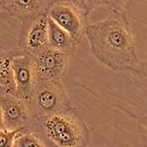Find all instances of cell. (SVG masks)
<instances>
[{"instance_id": "cell-1", "label": "cell", "mask_w": 147, "mask_h": 147, "mask_svg": "<svg viewBox=\"0 0 147 147\" xmlns=\"http://www.w3.org/2000/svg\"><path fill=\"white\" fill-rule=\"evenodd\" d=\"M85 34L92 54L100 63L117 72H134L139 65L135 43L122 12L111 11L104 20L88 22Z\"/></svg>"}, {"instance_id": "cell-2", "label": "cell", "mask_w": 147, "mask_h": 147, "mask_svg": "<svg viewBox=\"0 0 147 147\" xmlns=\"http://www.w3.org/2000/svg\"><path fill=\"white\" fill-rule=\"evenodd\" d=\"M53 147H84L88 130L78 115L69 109L34 119Z\"/></svg>"}, {"instance_id": "cell-3", "label": "cell", "mask_w": 147, "mask_h": 147, "mask_svg": "<svg viewBox=\"0 0 147 147\" xmlns=\"http://www.w3.org/2000/svg\"><path fill=\"white\" fill-rule=\"evenodd\" d=\"M29 105L32 118H40L69 109L67 96L61 82L37 80Z\"/></svg>"}, {"instance_id": "cell-4", "label": "cell", "mask_w": 147, "mask_h": 147, "mask_svg": "<svg viewBox=\"0 0 147 147\" xmlns=\"http://www.w3.org/2000/svg\"><path fill=\"white\" fill-rule=\"evenodd\" d=\"M49 16L45 13L22 21L20 48L31 57H37L49 47Z\"/></svg>"}, {"instance_id": "cell-5", "label": "cell", "mask_w": 147, "mask_h": 147, "mask_svg": "<svg viewBox=\"0 0 147 147\" xmlns=\"http://www.w3.org/2000/svg\"><path fill=\"white\" fill-rule=\"evenodd\" d=\"M48 16L78 44L86 32L88 20H86L75 6L69 1L64 0L52 5L48 12Z\"/></svg>"}, {"instance_id": "cell-6", "label": "cell", "mask_w": 147, "mask_h": 147, "mask_svg": "<svg viewBox=\"0 0 147 147\" xmlns=\"http://www.w3.org/2000/svg\"><path fill=\"white\" fill-rule=\"evenodd\" d=\"M16 82V97L30 101L37 83L34 57L20 51L12 60Z\"/></svg>"}, {"instance_id": "cell-7", "label": "cell", "mask_w": 147, "mask_h": 147, "mask_svg": "<svg viewBox=\"0 0 147 147\" xmlns=\"http://www.w3.org/2000/svg\"><path fill=\"white\" fill-rule=\"evenodd\" d=\"M1 128L14 130L25 129L32 113L28 101L13 95H1Z\"/></svg>"}, {"instance_id": "cell-8", "label": "cell", "mask_w": 147, "mask_h": 147, "mask_svg": "<svg viewBox=\"0 0 147 147\" xmlns=\"http://www.w3.org/2000/svg\"><path fill=\"white\" fill-rule=\"evenodd\" d=\"M69 55L67 52L48 47L34 57L37 79L61 82L67 71Z\"/></svg>"}, {"instance_id": "cell-9", "label": "cell", "mask_w": 147, "mask_h": 147, "mask_svg": "<svg viewBox=\"0 0 147 147\" xmlns=\"http://www.w3.org/2000/svg\"><path fill=\"white\" fill-rule=\"evenodd\" d=\"M51 0H1V9L22 21L48 13Z\"/></svg>"}, {"instance_id": "cell-10", "label": "cell", "mask_w": 147, "mask_h": 147, "mask_svg": "<svg viewBox=\"0 0 147 147\" xmlns=\"http://www.w3.org/2000/svg\"><path fill=\"white\" fill-rule=\"evenodd\" d=\"M18 51H10L1 54V57H0L1 95L16 96V82H15L14 72L12 66V60Z\"/></svg>"}, {"instance_id": "cell-11", "label": "cell", "mask_w": 147, "mask_h": 147, "mask_svg": "<svg viewBox=\"0 0 147 147\" xmlns=\"http://www.w3.org/2000/svg\"><path fill=\"white\" fill-rule=\"evenodd\" d=\"M49 47L71 54L78 44L67 32L49 17Z\"/></svg>"}, {"instance_id": "cell-12", "label": "cell", "mask_w": 147, "mask_h": 147, "mask_svg": "<svg viewBox=\"0 0 147 147\" xmlns=\"http://www.w3.org/2000/svg\"><path fill=\"white\" fill-rule=\"evenodd\" d=\"M13 147H45V145L37 135L23 131L17 137Z\"/></svg>"}, {"instance_id": "cell-13", "label": "cell", "mask_w": 147, "mask_h": 147, "mask_svg": "<svg viewBox=\"0 0 147 147\" xmlns=\"http://www.w3.org/2000/svg\"><path fill=\"white\" fill-rule=\"evenodd\" d=\"M75 8L80 12V13L88 20L91 13L97 7H98L99 0H69Z\"/></svg>"}, {"instance_id": "cell-14", "label": "cell", "mask_w": 147, "mask_h": 147, "mask_svg": "<svg viewBox=\"0 0 147 147\" xmlns=\"http://www.w3.org/2000/svg\"><path fill=\"white\" fill-rule=\"evenodd\" d=\"M24 130V129L9 130V129L1 128V129H0V147H13L17 137Z\"/></svg>"}, {"instance_id": "cell-15", "label": "cell", "mask_w": 147, "mask_h": 147, "mask_svg": "<svg viewBox=\"0 0 147 147\" xmlns=\"http://www.w3.org/2000/svg\"><path fill=\"white\" fill-rule=\"evenodd\" d=\"M127 1L128 0H99L98 7L104 8L109 10V12H122V9Z\"/></svg>"}, {"instance_id": "cell-16", "label": "cell", "mask_w": 147, "mask_h": 147, "mask_svg": "<svg viewBox=\"0 0 147 147\" xmlns=\"http://www.w3.org/2000/svg\"><path fill=\"white\" fill-rule=\"evenodd\" d=\"M133 73L134 74L135 73H140V74H142V76L146 77L147 78V63H143V64L139 63L138 67Z\"/></svg>"}, {"instance_id": "cell-17", "label": "cell", "mask_w": 147, "mask_h": 147, "mask_svg": "<svg viewBox=\"0 0 147 147\" xmlns=\"http://www.w3.org/2000/svg\"><path fill=\"white\" fill-rule=\"evenodd\" d=\"M142 124L144 125L145 128L146 129V130H147V116H146V117L142 119Z\"/></svg>"}, {"instance_id": "cell-18", "label": "cell", "mask_w": 147, "mask_h": 147, "mask_svg": "<svg viewBox=\"0 0 147 147\" xmlns=\"http://www.w3.org/2000/svg\"><path fill=\"white\" fill-rule=\"evenodd\" d=\"M61 1H64V0H51V6L54 5L55 3H58V2H61Z\"/></svg>"}]
</instances>
